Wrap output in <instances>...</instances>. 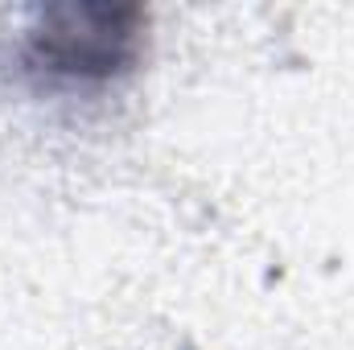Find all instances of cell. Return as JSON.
<instances>
[{
  "label": "cell",
  "mask_w": 354,
  "mask_h": 350,
  "mask_svg": "<svg viewBox=\"0 0 354 350\" xmlns=\"http://www.w3.org/2000/svg\"><path fill=\"white\" fill-rule=\"evenodd\" d=\"M140 8H54L25 33V62L66 83H103L132 71L140 50Z\"/></svg>",
  "instance_id": "1"
}]
</instances>
